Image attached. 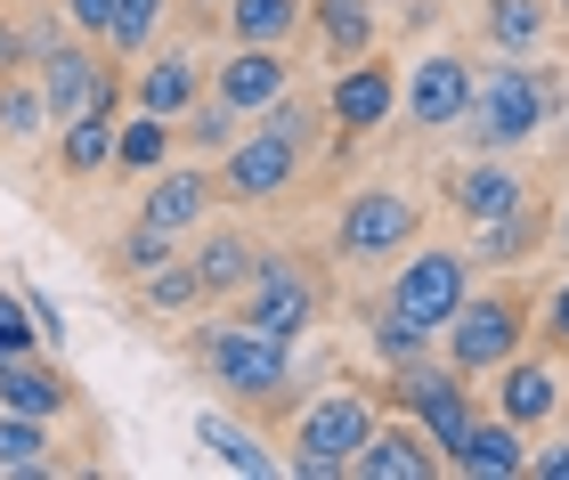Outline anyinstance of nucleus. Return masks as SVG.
<instances>
[{"label":"nucleus","mask_w":569,"mask_h":480,"mask_svg":"<svg viewBox=\"0 0 569 480\" xmlns=\"http://www.w3.org/2000/svg\"><path fill=\"white\" fill-rule=\"evenodd\" d=\"M546 122H561V73L553 66H521V58L472 66V107H463L456 131H472L480 156H512Z\"/></svg>","instance_id":"obj_1"},{"label":"nucleus","mask_w":569,"mask_h":480,"mask_svg":"<svg viewBox=\"0 0 569 480\" xmlns=\"http://www.w3.org/2000/svg\"><path fill=\"white\" fill-rule=\"evenodd\" d=\"M309 147H318V114L284 90L277 107H261V131H244V139L220 156V180H212V188L228 196V204H269V196H284V188L301 180Z\"/></svg>","instance_id":"obj_2"},{"label":"nucleus","mask_w":569,"mask_h":480,"mask_svg":"<svg viewBox=\"0 0 569 480\" xmlns=\"http://www.w3.org/2000/svg\"><path fill=\"white\" fill-rule=\"evenodd\" d=\"M196 367L220 383V399H237V408H261V416H284V408L301 399V383H293V342L252 334L244 318L203 326V334H196Z\"/></svg>","instance_id":"obj_3"},{"label":"nucleus","mask_w":569,"mask_h":480,"mask_svg":"<svg viewBox=\"0 0 569 480\" xmlns=\"http://www.w3.org/2000/svg\"><path fill=\"white\" fill-rule=\"evenodd\" d=\"M367 440H375V399L367 391H326V399H309V408L293 416L284 464H293L301 480H342Z\"/></svg>","instance_id":"obj_4"},{"label":"nucleus","mask_w":569,"mask_h":480,"mask_svg":"<svg viewBox=\"0 0 569 480\" xmlns=\"http://www.w3.org/2000/svg\"><path fill=\"white\" fill-rule=\"evenodd\" d=\"M237 318L252 334H277V342H301L309 326L326 318V277L301 261V252H261L252 286L237 293Z\"/></svg>","instance_id":"obj_5"},{"label":"nucleus","mask_w":569,"mask_h":480,"mask_svg":"<svg viewBox=\"0 0 569 480\" xmlns=\"http://www.w3.org/2000/svg\"><path fill=\"white\" fill-rule=\"evenodd\" d=\"M423 237V204L407 188H350V204L333 212V261L382 269Z\"/></svg>","instance_id":"obj_6"},{"label":"nucleus","mask_w":569,"mask_h":480,"mask_svg":"<svg viewBox=\"0 0 569 480\" xmlns=\"http://www.w3.org/2000/svg\"><path fill=\"white\" fill-rule=\"evenodd\" d=\"M463 293H472V252H456V244H407L399 252V277H391V293H382V310L407 318V326H448L463 310Z\"/></svg>","instance_id":"obj_7"},{"label":"nucleus","mask_w":569,"mask_h":480,"mask_svg":"<svg viewBox=\"0 0 569 480\" xmlns=\"http://www.w3.org/2000/svg\"><path fill=\"white\" fill-rule=\"evenodd\" d=\"M439 342H448V367L463 374H497L512 350L529 342V293L521 286H497V293H463V310L439 326Z\"/></svg>","instance_id":"obj_8"},{"label":"nucleus","mask_w":569,"mask_h":480,"mask_svg":"<svg viewBox=\"0 0 569 480\" xmlns=\"http://www.w3.org/2000/svg\"><path fill=\"white\" fill-rule=\"evenodd\" d=\"M399 408L431 432V448H439V464H448V448L472 432V374L463 367H431V359H416V367H399Z\"/></svg>","instance_id":"obj_9"},{"label":"nucleus","mask_w":569,"mask_h":480,"mask_svg":"<svg viewBox=\"0 0 569 480\" xmlns=\"http://www.w3.org/2000/svg\"><path fill=\"white\" fill-rule=\"evenodd\" d=\"M463 107H472V66H463L456 49H423L416 73L399 82V114L416 122V131H456Z\"/></svg>","instance_id":"obj_10"},{"label":"nucleus","mask_w":569,"mask_h":480,"mask_svg":"<svg viewBox=\"0 0 569 480\" xmlns=\"http://www.w3.org/2000/svg\"><path fill=\"white\" fill-rule=\"evenodd\" d=\"M114 90V58H98V49L82 33H58L41 49V98H49V122H73V114H90L98 98Z\"/></svg>","instance_id":"obj_11"},{"label":"nucleus","mask_w":569,"mask_h":480,"mask_svg":"<svg viewBox=\"0 0 569 480\" xmlns=\"http://www.w3.org/2000/svg\"><path fill=\"white\" fill-rule=\"evenodd\" d=\"M391 114H399V73L382 66L375 49L333 73V90H326V122H333L342 139H367V131H382Z\"/></svg>","instance_id":"obj_12"},{"label":"nucleus","mask_w":569,"mask_h":480,"mask_svg":"<svg viewBox=\"0 0 569 480\" xmlns=\"http://www.w3.org/2000/svg\"><path fill=\"white\" fill-rule=\"evenodd\" d=\"M212 171H196V163H179V171H154V180L139 188V220L147 229H163V237H188L212 220Z\"/></svg>","instance_id":"obj_13"},{"label":"nucleus","mask_w":569,"mask_h":480,"mask_svg":"<svg viewBox=\"0 0 569 480\" xmlns=\"http://www.w3.org/2000/svg\"><path fill=\"white\" fill-rule=\"evenodd\" d=\"M203 90H212V82H203V49H163V58H147L131 73V107L139 114H171V122L188 114Z\"/></svg>","instance_id":"obj_14"},{"label":"nucleus","mask_w":569,"mask_h":480,"mask_svg":"<svg viewBox=\"0 0 569 480\" xmlns=\"http://www.w3.org/2000/svg\"><path fill=\"white\" fill-rule=\"evenodd\" d=\"M497 416H512L521 432L553 423V416H561V367H553V359H529V350H512V359L497 367Z\"/></svg>","instance_id":"obj_15"},{"label":"nucleus","mask_w":569,"mask_h":480,"mask_svg":"<svg viewBox=\"0 0 569 480\" xmlns=\"http://www.w3.org/2000/svg\"><path fill=\"white\" fill-rule=\"evenodd\" d=\"M448 472H472V480H521L529 472V432L512 416H472V432L448 448Z\"/></svg>","instance_id":"obj_16"},{"label":"nucleus","mask_w":569,"mask_h":480,"mask_svg":"<svg viewBox=\"0 0 569 480\" xmlns=\"http://www.w3.org/2000/svg\"><path fill=\"white\" fill-rule=\"evenodd\" d=\"M212 90H220L237 114H261V107H277V98L293 90V58H284V49H244V41H237V58H220Z\"/></svg>","instance_id":"obj_17"},{"label":"nucleus","mask_w":569,"mask_h":480,"mask_svg":"<svg viewBox=\"0 0 569 480\" xmlns=\"http://www.w3.org/2000/svg\"><path fill=\"white\" fill-rule=\"evenodd\" d=\"M358 480H431V472H448L439 464V448L423 423H375V440L358 448Z\"/></svg>","instance_id":"obj_18"},{"label":"nucleus","mask_w":569,"mask_h":480,"mask_svg":"<svg viewBox=\"0 0 569 480\" xmlns=\"http://www.w3.org/2000/svg\"><path fill=\"white\" fill-rule=\"evenodd\" d=\"M521 196H529V188H521V171H512L505 156H472L463 171H448V204L472 220V229H480V220H505Z\"/></svg>","instance_id":"obj_19"},{"label":"nucleus","mask_w":569,"mask_h":480,"mask_svg":"<svg viewBox=\"0 0 569 480\" xmlns=\"http://www.w3.org/2000/svg\"><path fill=\"white\" fill-rule=\"evenodd\" d=\"M196 277H203V301H237L252 286V269H261V244H252L244 229H203L196 237Z\"/></svg>","instance_id":"obj_20"},{"label":"nucleus","mask_w":569,"mask_h":480,"mask_svg":"<svg viewBox=\"0 0 569 480\" xmlns=\"http://www.w3.org/2000/svg\"><path fill=\"white\" fill-rule=\"evenodd\" d=\"M553 24H561L553 0H480V33H488L497 58H529V49H546Z\"/></svg>","instance_id":"obj_21"},{"label":"nucleus","mask_w":569,"mask_h":480,"mask_svg":"<svg viewBox=\"0 0 569 480\" xmlns=\"http://www.w3.org/2000/svg\"><path fill=\"white\" fill-rule=\"evenodd\" d=\"M0 408H17V416H66L73 408V383H66V367H49V359H0Z\"/></svg>","instance_id":"obj_22"},{"label":"nucleus","mask_w":569,"mask_h":480,"mask_svg":"<svg viewBox=\"0 0 569 480\" xmlns=\"http://www.w3.org/2000/svg\"><path fill=\"white\" fill-rule=\"evenodd\" d=\"M196 448H203V457H220L228 472H244V480H277V472H284V457H269V440L244 432V423L220 416V408L196 416Z\"/></svg>","instance_id":"obj_23"},{"label":"nucleus","mask_w":569,"mask_h":480,"mask_svg":"<svg viewBox=\"0 0 569 480\" xmlns=\"http://www.w3.org/2000/svg\"><path fill=\"white\" fill-rule=\"evenodd\" d=\"M309 0H228V33L244 49H293Z\"/></svg>","instance_id":"obj_24"},{"label":"nucleus","mask_w":569,"mask_h":480,"mask_svg":"<svg viewBox=\"0 0 569 480\" xmlns=\"http://www.w3.org/2000/svg\"><path fill=\"white\" fill-rule=\"evenodd\" d=\"M537 244H546V204H529V196H521V204H512L505 220H480V261H497V269H512V261H529V252Z\"/></svg>","instance_id":"obj_25"},{"label":"nucleus","mask_w":569,"mask_h":480,"mask_svg":"<svg viewBox=\"0 0 569 480\" xmlns=\"http://www.w3.org/2000/svg\"><path fill=\"white\" fill-rule=\"evenodd\" d=\"M309 17H318L326 33V58H367L375 49V0H309Z\"/></svg>","instance_id":"obj_26"},{"label":"nucleus","mask_w":569,"mask_h":480,"mask_svg":"<svg viewBox=\"0 0 569 480\" xmlns=\"http://www.w3.org/2000/svg\"><path fill=\"white\" fill-rule=\"evenodd\" d=\"M114 131H122V122L114 114H73L66 122V139H58V163H66V180H90V171H107L114 163Z\"/></svg>","instance_id":"obj_27"},{"label":"nucleus","mask_w":569,"mask_h":480,"mask_svg":"<svg viewBox=\"0 0 569 480\" xmlns=\"http://www.w3.org/2000/svg\"><path fill=\"white\" fill-rule=\"evenodd\" d=\"M171 114H139V122H122L114 131V171L122 180H154V171H163V156H171Z\"/></svg>","instance_id":"obj_28"},{"label":"nucleus","mask_w":569,"mask_h":480,"mask_svg":"<svg viewBox=\"0 0 569 480\" xmlns=\"http://www.w3.org/2000/svg\"><path fill=\"white\" fill-rule=\"evenodd\" d=\"M139 310H147V318H154V310H163V318H179V310H203V277H196V261H188V252H171V261L154 269V277H139Z\"/></svg>","instance_id":"obj_29"},{"label":"nucleus","mask_w":569,"mask_h":480,"mask_svg":"<svg viewBox=\"0 0 569 480\" xmlns=\"http://www.w3.org/2000/svg\"><path fill=\"white\" fill-rule=\"evenodd\" d=\"M179 139H188V147H196V156H228V147H237V139H244V114H237V107H228V98H220V90H203V98H196V107H188V122H179Z\"/></svg>","instance_id":"obj_30"},{"label":"nucleus","mask_w":569,"mask_h":480,"mask_svg":"<svg viewBox=\"0 0 569 480\" xmlns=\"http://www.w3.org/2000/svg\"><path fill=\"white\" fill-rule=\"evenodd\" d=\"M163 17H171V0H114V24H107L114 66H122V58H147L154 33H163Z\"/></svg>","instance_id":"obj_31"},{"label":"nucleus","mask_w":569,"mask_h":480,"mask_svg":"<svg viewBox=\"0 0 569 480\" xmlns=\"http://www.w3.org/2000/svg\"><path fill=\"white\" fill-rule=\"evenodd\" d=\"M41 131H49V98L9 73V82H0V147H33Z\"/></svg>","instance_id":"obj_32"},{"label":"nucleus","mask_w":569,"mask_h":480,"mask_svg":"<svg viewBox=\"0 0 569 480\" xmlns=\"http://www.w3.org/2000/svg\"><path fill=\"white\" fill-rule=\"evenodd\" d=\"M0 472H49V423L0 408Z\"/></svg>","instance_id":"obj_33"},{"label":"nucleus","mask_w":569,"mask_h":480,"mask_svg":"<svg viewBox=\"0 0 569 480\" xmlns=\"http://www.w3.org/2000/svg\"><path fill=\"white\" fill-rule=\"evenodd\" d=\"M375 359L382 367H416V359H431V326H407V318H391V310H382L375 318Z\"/></svg>","instance_id":"obj_34"},{"label":"nucleus","mask_w":569,"mask_h":480,"mask_svg":"<svg viewBox=\"0 0 569 480\" xmlns=\"http://www.w3.org/2000/svg\"><path fill=\"white\" fill-rule=\"evenodd\" d=\"M163 261H171V237L147 229V220H131V229H122V244H114V269H122V277H154Z\"/></svg>","instance_id":"obj_35"},{"label":"nucleus","mask_w":569,"mask_h":480,"mask_svg":"<svg viewBox=\"0 0 569 480\" xmlns=\"http://www.w3.org/2000/svg\"><path fill=\"white\" fill-rule=\"evenodd\" d=\"M58 17H66V33H82L107 49V24H114V0H58Z\"/></svg>","instance_id":"obj_36"},{"label":"nucleus","mask_w":569,"mask_h":480,"mask_svg":"<svg viewBox=\"0 0 569 480\" xmlns=\"http://www.w3.org/2000/svg\"><path fill=\"white\" fill-rule=\"evenodd\" d=\"M546 350H553V359H569V277L546 293Z\"/></svg>","instance_id":"obj_37"},{"label":"nucleus","mask_w":569,"mask_h":480,"mask_svg":"<svg viewBox=\"0 0 569 480\" xmlns=\"http://www.w3.org/2000/svg\"><path fill=\"white\" fill-rule=\"evenodd\" d=\"M24 58H41V49L24 41V24H17V17H0V82H9V73H17Z\"/></svg>","instance_id":"obj_38"},{"label":"nucleus","mask_w":569,"mask_h":480,"mask_svg":"<svg viewBox=\"0 0 569 480\" xmlns=\"http://www.w3.org/2000/svg\"><path fill=\"white\" fill-rule=\"evenodd\" d=\"M24 318H33L41 342H66V318H58V301H49V293H24Z\"/></svg>","instance_id":"obj_39"},{"label":"nucleus","mask_w":569,"mask_h":480,"mask_svg":"<svg viewBox=\"0 0 569 480\" xmlns=\"http://www.w3.org/2000/svg\"><path fill=\"white\" fill-rule=\"evenodd\" d=\"M529 472H537V480H569V432L546 440V448H529Z\"/></svg>","instance_id":"obj_40"},{"label":"nucleus","mask_w":569,"mask_h":480,"mask_svg":"<svg viewBox=\"0 0 569 480\" xmlns=\"http://www.w3.org/2000/svg\"><path fill=\"white\" fill-rule=\"evenodd\" d=\"M41 334H33V326H24V318H0V359H24V350H33Z\"/></svg>","instance_id":"obj_41"},{"label":"nucleus","mask_w":569,"mask_h":480,"mask_svg":"<svg viewBox=\"0 0 569 480\" xmlns=\"http://www.w3.org/2000/svg\"><path fill=\"white\" fill-rule=\"evenodd\" d=\"M561 261H569V204H561Z\"/></svg>","instance_id":"obj_42"},{"label":"nucleus","mask_w":569,"mask_h":480,"mask_svg":"<svg viewBox=\"0 0 569 480\" xmlns=\"http://www.w3.org/2000/svg\"><path fill=\"white\" fill-rule=\"evenodd\" d=\"M553 9H561V17H569V0H553Z\"/></svg>","instance_id":"obj_43"},{"label":"nucleus","mask_w":569,"mask_h":480,"mask_svg":"<svg viewBox=\"0 0 569 480\" xmlns=\"http://www.w3.org/2000/svg\"><path fill=\"white\" fill-rule=\"evenodd\" d=\"M0 9H17V0H0Z\"/></svg>","instance_id":"obj_44"},{"label":"nucleus","mask_w":569,"mask_h":480,"mask_svg":"<svg viewBox=\"0 0 569 480\" xmlns=\"http://www.w3.org/2000/svg\"><path fill=\"white\" fill-rule=\"evenodd\" d=\"M375 9H382V0H375Z\"/></svg>","instance_id":"obj_45"}]
</instances>
